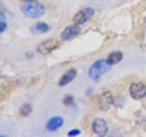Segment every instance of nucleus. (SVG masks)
<instances>
[{"mask_svg": "<svg viewBox=\"0 0 146 137\" xmlns=\"http://www.w3.org/2000/svg\"><path fill=\"white\" fill-rule=\"evenodd\" d=\"M21 11L23 14L29 18H38L41 17L46 11V8L42 4L39 2L33 1V2H27L21 7Z\"/></svg>", "mask_w": 146, "mask_h": 137, "instance_id": "1", "label": "nucleus"}, {"mask_svg": "<svg viewBox=\"0 0 146 137\" xmlns=\"http://www.w3.org/2000/svg\"><path fill=\"white\" fill-rule=\"evenodd\" d=\"M111 66L107 62V59H99L95 61L89 70L90 78L93 80H100L111 68Z\"/></svg>", "mask_w": 146, "mask_h": 137, "instance_id": "2", "label": "nucleus"}, {"mask_svg": "<svg viewBox=\"0 0 146 137\" xmlns=\"http://www.w3.org/2000/svg\"><path fill=\"white\" fill-rule=\"evenodd\" d=\"M59 47V42L56 39H48L42 41L36 48V50L42 55H48Z\"/></svg>", "mask_w": 146, "mask_h": 137, "instance_id": "3", "label": "nucleus"}, {"mask_svg": "<svg viewBox=\"0 0 146 137\" xmlns=\"http://www.w3.org/2000/svg\"><path fill=\"white\" fill-rule=\"evenodd\" d=\"M94 15V9L92 7H86L81 9L80 11L78 12L73 17V22L76 25H82L85 22H87L90 17Z\"/></svg>", "mask_w": 146, "mask_h": 137, "instance_id": "4", "label": "nucleus"}, {"mask_svg": "<svg viewBox=\"0 0 146 137\" xmlns=\"http://www.w3.org/2000/svg\"><path fill=\"white\" fill-rule=\"evenodd\" d=\"M130 94L134 100L146 97V85L143 82H134L130 86Z\"/></svg>", "mask_w": 146, "mask_h": 137, "instance_id": "5", "label": "nucleus"}, {"mask_svg": "<svg viewBox=\"0 0 146 137\" xmlns=\"http://www.w3.org/2000/svg\"><path fill=\"white\" fill-rule=\"evenodd\" d=\"M92 130L99 136H105L108 134V124L102 118H96L92 122Z\"/></svg>", "mask_w": 146, "mask_h": 137, "instance_id": "6", "label": "nucleus"}, {"mask_svg": "<svg viewBox=\"0 0 146 137\" xmlns=\"http://www.w3.org/2000/svg\"><path fill=\"white\" fill-rule=\"evenodd\" d=\"M80 29L79 25H72V26H68L65 29L63 30L61 33V39L64 41H70L72 40L73 39H75L76 37L80 34Z\"/></svg>", "mask_w": 146, "mask_h": 137, "instance_id": "7", "label": "nucleus"}, {"mask_svg": "<svg viewBox=\"0 0 146 137\" xmlns=\"http://www.w3.org/2000/svg\"><path fill=\"white\" fill-rule=\"evenodd\" d=\"M113 104V96L110 91H105L100 96L99 99V105L100 108L103 111L107 110Z\"/></svg>", "mask_w": 146, "mask_h": 137, "instance_id": "8", "label": "nucleus"}, {"mask_svg": "<svg viewBox=\"0 0 146 137\" xmlns=\"http://www.w3.org/2000/svg\"><path fill=\"white\" fill-rule=\"evenodd\" d=\"M64 123L63 118L62 117H58V116H55L52 117L51 119H49V121L47 122V125H46V128L47 130L49 132H54L57 131L60 128Z\"/></svg>", "mask_w": 146, "mask_h": 137, "instance_id": "9", "label": "nucleus"}, {"mask_svg": "<svg viewBox=\"0 0 146 137\" xmlns=\"http://www.w3.org/2000/svg\"><path fill=\"white\" fill-rule=\"evenodd\" d=\"M77 76V70L75 68H70V70H68L65 74H64L61 79L59 80L58 84L59 86H66L68 84H70V82L75 79Z\"/></svg>", "mask_w": 146, "mask_h": 137, "instance_id": "10", "label": "nucleus"}, {"mask_svg": "<svg viewBox=\"0 0 146 137\" xmlns=\"http://www.w3.org/2000/svg\"><path fill=\"white\" fill-rule=\"evenodd\" d=\"M50 27L45 22H38L32 27V32L35 34H43V33H47L49 30Z\"/></svg>", "mask_w": 146, "mask_h": 137, "instance_id": "11", "label": "nucleus"}, {"mask_svg": "<svg viewBox=\"0 0 146 137\" xmlns=\"http://www.w3.org/2000/svg\"><path fill=\"white\" fill-rule=\"evenodd\" d=\"M123 58V55L121 51H114L111 52L109 55V57L107 59V62L110 65H114V64H117L120 62Z\"/></svg>", "mask_w": 146, "mask_h": 137, "instance_id": "12", "label": "nucleus"}, {"mask_svg": "<svg viewBox=\"0 0 146 137\" xmlns=\"http://www.w3.org/2000/svg\"><path fill=\"white\" fill-rule=\"evenodd\" d=\"M31 111H32L31 105L29 104V103H25L20 107L19 113H20V115H22V116H27L29 114H30Z\"/></svg>", "mask_w": 146, "mask_h": 137, "instance_id": "13", "label": "nucleus"}, {"mask_svg": "<svg viewBox=\"0 0 146 137\" xmlns=\"http://www.w3.org/2000/svg\"><path fill=\"white\" fill-rule=\"evenodd\" d=\"M0 26H1V31H0V32L3 33V32L6 30L7 27V24L6 22V17H5V15H4L3 12L0 13Z\"/></svg>", "mask_w": 146, "mask_h": 137, "instance_id": "14", "label": "nucleus"}, {"mask_svg": "<svg viewBox=\"0 0 146 137\" xmlns=\"http://www.w3.org/2000/svg\"><path fill=\"white\" fill-rule=\"evenodd\" d=\"M63 102L65 105H67V106H70V105L74 103V98H73V96L71 95H67L66 97L64 98Z\"/></svg>", "mask_w": 146, "mask_h": 137, "instance_id": "15", "label": "nucleus"}, {"mask_svg": "<svg viewBox=\"0 0 146 137\" xmlns=\"http://www.w3.org/2000/svg\"><path fill=\"white\" fill-rule=\"evenodd\" d=\"M81 134V131L79 129H73L70 130V132H68V136H77V135H80Z\"/></svg>", "mask_w": 146, "mask_h": 137, "instance_id": "16", "label": "nucleus"}, {"mask_svg": "<svg viewBox=\"0 0 146 137\" xmlns=\"http://www.w3.org/2000/svg\"><path fill=\"white\" fill-rule=\"evenodd\" d=\"M21 2H25V3H27V2H33V1H38V0H19Z\"/></svg>", "mask_w": 146, "mask_h": 137, "instance_id": "17", "label": "nucleus"}]
</instances>
